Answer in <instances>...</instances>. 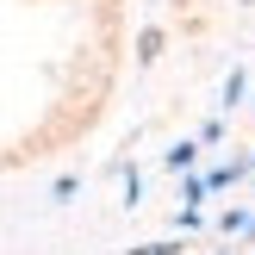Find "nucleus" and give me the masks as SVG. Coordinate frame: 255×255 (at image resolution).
<instances>
[{
    "label": "nucleus",
    "mask_w": 255,
    "mask_h": 255,
    "mask_svg": "<svg viewBox=\"0 0 255 255\" xmlns=\"http://www.w3.org/2000/svg\"><path fill=\"white\" fill-rule=\"evenodd\" d=\"M131 0H0V174L106 119L131 62Z\"/></svg>",
    "instance_id": "nucleus-1"
}]
</instances>
